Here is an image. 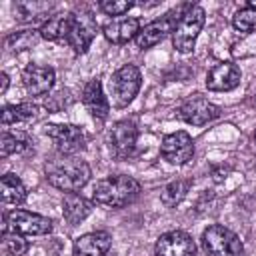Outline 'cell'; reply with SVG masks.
Here are the masks:
<instances>
[{
  "instance_id": "cell-32",
  "label": "cell",
  "mask_w": 256,
  "mask_h": 256,
  "mask_svg": "<svg viewBox=\"0 0 256 256\" xmlns=\"http://www.w3.org/2000/svg\"><path fill=\"white\" fill-rule=\"evenodd\" d=\"M254 144H256V130H254Z\"/></svg>"
},
{
  "instance_id": "cell-2",
  "label": "cell",
  "mask_w": 256,
  "mask_h": 256,
  "mask_svg": "<svg viewBox=\"0 0 256 256\" xmlns=\"http://www.w3.org/2000/svg\"><path fill=\"white\" fill-rule=\"evenodd\" d=\"M138 196H140L138 180H134L132 176H126V174L102 178L92 188L94 202L108 206V208H124L128 204H132Z\"/></svg>"
},
{
  "instance_id": "cell-26",
  "label": "cell",
  "mask_w": 256,
  "mask_h": 256,
  "mask_svg": "<svg viewBox=\"0 0 256 256\" xmlns=\"http://www.w3.org/2000/svg\"><path fill=\"white\" fill-rule=\"evenodd\" d=\"M30 146V140L26 134H10L4 132L2 140H0V154L2 156H10V154H20Z\"/></svg>"
},
{
  "instance_id": "cell-21",
  "label": "cell",
  "mask_w": 256,
  "mask_h": 256,
  "mask_svg": "<svg viewBox=\"0 0 256 256\" xmlns=\"http://www.w3.org/2000/svg\"><path fill=\"white\" fill-rule=\"evenodd\" d=\"M52 10V2H38V0H26V2H16L14 4V16L16 20L20 22H26V24H32V22H38L42 18H50Z\"/></svg>"
},
{
  "instance_id": "cell-6",
  "label": "cell",
  "mask_w": 256,
  "mask_h": 256,
  "mask_svg": "<svg viewBox=\"0 0 256 256\" xmlns=\"http://www.w3.org/2000/svg\"><path fill=\"white\" fill-rule=\"evenodd\" d=\"M186 8H188V4H184V6H180V8H174V10L166 12L164 16H160V18L148 22L146 26H142L140 32H138V36L134 38L136 46H138L140 50H146V48H152V46H156L158 42H162L170 32H174L176 22H178V18L184 14Z\"/></svg>"
},
{
  "instance_id": "cell-20",
  "label": "cell",
  "mask_w": 256,
  "mask_h": 256,
  "mask_svg": "<svg viewBox=\"0 0 256 256\" xmlns=\"http://www.w3.org/2000/svg\"><path fill=\"white\" fill-rule=\"evenodd\" d=\"M72 18H74V12H62V14L50 16L48 20L42 22L40 36L44 40H50V42L68 40V34H70V28H72Z\"/></svg>"
},
{
  "instance_id": "cell-18",
  "label": "cell",
  "mask_w": 256,
  "mask_h": 256,
  "mask_svg": "<svg viewBox=\"0 0 256 256\" xmlns=\"http://www.w3.org/2000/svg\"><path fill=\"white\" fill-rule=\"evenodd\" d=\"M110 244H112V236L108 232L104 230L88 232L74 240L72 256H106Z\"/></svg>"
},
{
  "instance_id": "cell-28",
  "label": "cell",
  "mask_w": 256,
  "mask_h": 256,
  "mask_svg": "<svg viewBox=\"0 0 256 256\" xmlns=\"http://www.w3.org/2000/svg\"><path fill=\"white\" fill-rule=\"evenodd\" d=\"M232 26L238 32H252L256 30V10L252 8H240L234 16H232Z\"/></svg>"
},
{
  "instance_id": "cell-3",
  "label": "cell",
  "mask_w": 256,
  "mask_h": 256,
  "mask_svg": "<svg viewBox=\"0 0 256 256\" xmlns=\"http://www.w3.org/2000/svg\"><path fill=\"white\" fill-rule=\"evenodd\" d=\"M204 20H206L204 8L196 6V4H188V8L178 18L176 28L172 32V44L180 54H188V52L194 50L198 34L204 26Z\"/></svg>"
},
{
  "instance_id": "cell-27",
  "label": "cell",
  "mask_w": 256,
  "mask_h": 256,
  "mask_svg": "<svg viewBox=\"0 0 256 256\" xmlns=\"http://www.w3.org/2000/svg\"><path fill=\"white\" fill-rule=\"evenodd\" d=\"M2 246H4V252L10 254V256H22L30 248L28 240L22 234L12 232V230H4V234H2Z\"/></svg>"
},
{
  "instance_id": "cell-7",
  "label": "cell",
  "mask_w": 256,
  "mask_h": 256,
  "mask_svg": "<svg viewBox=\"0 0 256 256\" xmlns=\"http://www.w3.org/2000/svg\"><path fill=\"white\" fill-rule=\"evenodd\" d=\"M4 230H12L22 236H44L52 232V220L28 210H12L4 216Z\"/></svg>"
},
{
  "instance_id": "cell-1",
  "label": "cell",
  "mask_w": 256,
  "mask_h": 256,
  "mask_svg": "<svg viewBox=\"0 0 256 256\" xmlns=\"http://www.w3.org/2000/svg\"><path fill=\"white\" fill-rule=\"evenodd\" d=\"M44 172H46L48 184L68 194L84 188L92 174L90 166L84 160L76 156H64V154L48 160L44 166Z\"/></svg>"
},
{
  "instance_id": "cell-16",
  "label": "cell",
  "mask_w": 256,
  "mask_h": 256,
  "mask_svg": "<svg viewBox=\"0 0 256 256\" xmlns=\"http://www.w3.org/2000/svg\"><path fill=\"white\" fill-rule=\"evenodd\" d=\"M140 32V20L134 16H120L112 18L102 26V34L112 44H126L132 38H136Z\"/></svg>"
},
{
  "instance_id": "cell-9",
  "label": "cell",
  "mask_w": 256,
  "mask_h": 256,
  "mask_svg": "<svg viewBox=\"0 0 256 256\" xmlns=\"http://www.w3.org/2000/svg\"><path fill=\"white\" fill-rule=\"evenodd\" d=\"M178 116L192 126H204L220 116V108L216 104H212L210 100H206L204 96L192 94L180 104Z\"/></svg>"
},
{
  "instance_id": "cell-8",
  "label": "cell",
  "mask_w": 256,
  "mask_h": 256,
  "mask_svg": "<svg viewBox=\"0 0 256 256\" xmlns=\"http://www.w3.org/2000/svg\"><path fill=\"white\" fill-rule=\"evenodd\" d=\"M46 136L54 142L58 154L64 156H74L86 146V136L80 126L74 124H48L46 126Z\"/></svg>"
},
{
  "instance_id": "cell-13",
  "label": "cell",
  "mask_w": 256,
  "mask_h": 256,
  "mask_svg": "<svg viewBox=\"0 0 256 256\" xmlns=\"http://www.w3.org/2000/svg\"><path fill=\"white\" fill-rule=\"evenodd\" d=\"M156 256H196V242L184 230H170L156 240Z\"/></svg>"
},
{
  "instance_id": "cell-17",
  "label": "cell",
  "mask_w": 256,
  "mask_h": 256,
  "mask_svg": "<svg viewBox=\"0 0 256 256\" xmlns=\"http://www.w3.org/2000/svg\"><path fill=\"white\" fill-rule=\"evenodd\" d=\"M82 104L84 108L98 120H106L108 118V112H110V102L108 98L104 96V90H102V82L98 78H92L84 84L82 88Z\"/></svg>"
},
{
  "instance_id": "cell-23",
  "label": "cell",
  "mask_w": 256,
  "mask_h": 256,
  "mask_svg": "<svg viewBox=\"0 0 256 256\" xmlns=\"http://www.w3.org/2000/svg\"><path fill=\"white\" fill-rule=\"evenodd\" d=\"M38 106L32 102H22V104H12V106H4L0 112L2 118V126H12L18 122H28L36 116Z\"/></svg>"
},
{
  "instance_id": "cell-15",
  "label": "cell",
  "mask_w": 256,
  "mask_h": 256,
  "mask_svg": "<svg viewBox=\"0 0 256 256\" xmlns=\"http://www.w3.org/2000/svg\"><path fill=\"white\" fill-rule=\"evenodd\" d=\"M56 80V72L50 66H40V64H30L24 68L22 72V82L24 88L28 90V94L32 96H44L50 92V88L54 86Z\"/></svg>"
},
{
  "instance_id": "cell-19",
  "label": "cell",
  "mask_w": 256,
  "mask_h": 256,
  "mask_svg": "<svg viewBox=\"0 0 256 256\" xmlns=\"http://www.w3.org/2000/svg\"><path fill=\"white\" fill-rule=\"evenodd\" d=\"M90 212H92V202L82 194L70 192L62 198V216L70 226H76L82 220H86Z\"/></svg>"
},
{
  "instance_id": "cell-33",
  "label": "cell",
  "mask_w": 256,
  "mask_h": 256,
  "mask_svg": "<svg viewBox=\"0 0 256 256\" xmlns=\"http://www.w3.org/2000/svg\"><path fill=\"white\" fill-rule=\"evenodd\" d=\"M254 102H256V96H254Z\"/></svg>"
},
{
  "instance_id": "cell-30",
  "label": "cell",
  "mask_w": 256,
  "mask_h": 256,
  "mask_svg": "<svg viewBox=\"0 0 256 256\" xmlns=\"http://www.w3.org/2000/svg\"><path fill=\"white\" fill-rule=\"evenodd\" d=\"M0 80H2L0 94H6V90H8V82H10V80H8V74H6V72H2V74H0Z\"/></svg>"
},
{
  "instance_id": "cell-10",
  "label": "cell",
  "mask_w": 256,
  "mask_h": 256,
  "mask_svg": "<svg viewBox=\"0 0 256 256\" xmlns=\"http://www.w3.org/2000/svg\"><path fill=\"white\" fill-rule=\"evenodd\" d=\"M138 142V128L130 120H120L112 124L108 132V148L116 158H128L134 154Z\"/></svg>"
},
{
  "instance_id": "cell-29",
  "label": "cell",
  "mask_w": 256,
  "mask_h": 256,
  "mask_svg": "<svg viewBox=\"0 0 256 256\" xmlns=\"http://www.w3.org/2000/svg\"><path fill=\"white\" fill-rule=\"evenodd\" d=\"M98 6H100V10H102L104 14H108V16H122L124 12H128V10L134 6V2H128V0H120V2L104 0V2H100Z\"/></svg>"
},
{
  "instance_id": "cell-14",
  "label": "cell",
  "mask_w": 256,
  "mask_h": 256,
  "mask_svg": "<svg viewBox=\"0 0 256 256\" xmlns=\"http://www.w3.org/2000/svg\"><path fill=\"white\" fill-rule=\"evenodd\" d=\"M240 78H242V72L236 64L220 62L212 66L210 72L206 74V88L212 92H228L240 84Z\"/></svg>"
},
{
  "instance_id": "cell-4",
  "label": "cell",
  "mask_w": 256,
  "mask_h": 256,
  "mask_svg": "<svg viewBox=\"0 0 256 256\" xmlns=\"http://www.w3.org/2000/svg\"><path fill=\"white\" fill-rule=\"evenodd\" d=\"M202 250L206 256H244L242 240L222 224H212L202 232Z\"/></svg>"
},
{
  "instance_id": "cell-11",
  "label": "cell",
  "mask_w": 256,
  "mask_h": 256,
  "mask_svg": "<svg viewBox=\"0 0 256 256\" xmlns=\"http://www.w3.org/2000/svg\"><path fill=\"white\" fill-rule=\"evenodd\" d=\"M96 32H98V24L90 12H74L72 28H70L66 42L70 44V48L76 54H84V52H88Z\"/></svg>"
},
{
  "instance_id": "cell-22",
  "label": "cell",
  "mask_w": 256,
  "mask_h": 256,
  "mask_svg": "<svg viewBox=\"0 0 256 256\" xmlns=\"http://www.w3.org/2000/svg\"><path fill=\"white\" fill-rule=\"evenodd\" d=\"M0 190H2V200L6 204H22L28 198V190H26L24 182L16 174H12V172L2 176Z\"/></svg>"
},
{
  "instance_id": "cell-12",
  "label": "cell",
  "mask_w": 256,
  "mask_h": 256,
  "mask_svg": "<svg viewBox=\"0 0 256 256\" xmlns=\"http://www.w3.org/2000/svg\"><path fill=\"white\" fill-rule=\"evenodd\" d=\"M160 152H162L166 162H170L174 166H182L188 160H192V156H194V142H192L188 132L178 130V132H172V134L164 136Z\"/></svg>"
},
{
  "instance_id": "cell-31",
  "label": "cell",
  "mask_w": 256,
  "mask_h": 256,
  "mask_svg": "<svg viewBox=\"0 0 256 256\" xmlns=\"http://www.w3.org/2000/svg\"><path fill=\"white\" fill-rule=\"evenodd\" d=\"M246 8H252V10H256V2H248V4H246Z\"/></svg>"
},
{
  "instance_id": "cell-25",
  "label": "cell",
  "mask_w": 256,
  "mask_h": 256,
  "mask_svg": "<svg viewBox=\"0 0 256 256\" xmlns=\"http://www.w3.org/2000/svg\"><path fill=\"white\" fill-rule=\"evenodd\" d=\"M188 188H190V182L188 180H172V182H168L162 188V194H160L162 204L168 206V208H174L176 204H180L184 200Z\"/></svg>"
},
{
  "instance_id": "cell-5",
  "label": "cell",
  "mask_w": 256,
  "mask_h": 256,
  "mask_svg": "<svg viewBox=\"0 0 256 256\" xmlns=\"http://www.w3.org/2000/svg\"><path fill=\"white\" fill-rule=\"evenodd\" d=\"M140 84H142V74L138 66L124 64L122 68H118L110 78V96L114 106L116 108L128 106L136 98Z\"/></svg>"
},
{
  "instance_id": "cell-24",
  "label": "cell",
  "mask_w": 256,
  "mask_h": 256,
  "mask_svg": "<svg viewBox=\"0 0 256 256\" xmlns=\"http://www.w3.org/2000/svg\"><path fill=\"white\" fill-rule=\"evenodd\" d=\"M40 38H42V36H40V30H30V28H26V30H18V32L8 34L6 40H4V46H6L10 52H20V50L32 48Z\"/></svg>"
}]
</instances>
